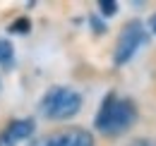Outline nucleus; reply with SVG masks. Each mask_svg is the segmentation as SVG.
Returning <instances> with one entry per match:
<instances>
[{
    "label": "nucleus",
    "instance_id": "nucleus-11",
    "mask_svg": "<svg viewBox=\"0 0 156 146\" xmlns=\"http://www.w3.org/2000/svg\"><path fill=\"white\" fill-rule=\"evenodd\" d=\"M149 31H151V34H156V12L149 17Z\"/></svg>",
    "mask_w": 156,
    "mask_h": 146
},
{
    "label": "nucleus",
    "instance_id": "nucleus-6",
    "mask_svg": "<svg viewBox=\"0 0 156 146\" xmlns=\"http://www.w3.org/2000/svg\"><path fill=\"white\" fill-rule=\"evenodd\" d=\"M15 62V48L7 38H0V65L2 67H12Z\"/></svg>",
    "mask_w": 156,
    "mask_h": 146
},
{
    "label": "nucleus",
    "instance_id": "nucleus-10",
    "mask_svg": "<svg viewBox=\"0 0 156 146\" xmlns=\"http://www.w3.org/2000/svg\"><path fill=\"white\" fill-rule=\"evenodd\" d=\"M127 146H156V141H151V139H135V141H130Z\"/></svg>",
    "mask_w": 156,
    "mask_h": 146
},
{
    "label": "nucleus",
    "instance_id": "nucleus-1",
    "mask_svg": "<svg viewBox=\"0 0 156 146\" xmlns=\"http://www.w3.org/2000/svg\"><path fill=\"white\" fill-rule=\"evenodd\" d=\"M137 103L132 98H120L115 91H111L101 101L94 127L103 137H120L137 122Z\"/></svg>",
    "mask_w": 156,
    "mask_h": 146
},
{
    "label": "nucleus",
    "instance_id": "nucleus-7",
    "mask_svg": "<svg viewBox=\"0 0 156 146\" xmlns=\"http://www.w3.org/2000/svg\"><path fill=\"white\" fill-rule=\"evenodd\" d=\"M7 31H10V34H20V36L22 34H29V31H31V22H29V17H17L7 26Z\"/></svg>",
    "mask_w": 156,
    "mask_h": 146
},
{
    "label": "nucleus",
    "instance_id": "nucleus-3",
    "mask_svg": "<svg viewBox=\"0 0 156 146\" xmlns=\"http://www.w3.org/2000/svg\"><path fill=\"white\" fill-rule=\"evenodd\" d=\"M149 41V34L144 29V24L139 19H132L122 26V31L118 34V43H115V50H113V62L118 67H122L125 62L132 60V55Z\"/></svg>",
    "mask_w": 156,
    "mask_h": 146
},
{
    "label": "nucleus",
    "instance_id": "nucleus-5",
    "mask_svg": "<svg viewBox=\"0 0 156 146\" xmlns=\"http://www.w3.org/2000/svg\"><path fill=\"white\" fill-rule=\"evenodd\" d=\"M36 132V122L31 117H22V120H12L7 127L0 132V146H17L20 141L31 139Z\"/></svg>",
    "mask_w": 156,
    "mask_h": 146
},
{
    "label": "nucleus",
    "instance_id": "nucleus-8",
    "mask_svg": "<svg viewBox=\"0 0 156 146\" xmlns=\"http://www.w3.org/2000/svg\"><path fill=\"white\" fill-rule=\"evenodd\" d=\"M98 12H101L103 17H113L118 12V2L115 0H101V2H98Z\"/></svg>",
    "mask_w": 156,
    "mask_h": 146
},
{
    "label": "nucleus",
    "instance_id": "nucleus-4",
    "mask_svg": "<svg viewBox=\"0 0 156 146\" xmlns=\"http://www.w3.org/2000/svg\"><path fill=\"white\" fill-rule=\"evenodd\" d=\"M29 146H96L94 137L82 127H65L60 132H53L48 137L31 139Z\"/></svg>",
    "mask_w": 156,
    "mask_h": 146
},
{
    "label": "nucleus",
    "instance_id": "nucleus-2",
    "mask_svg": "<svg viewBox=\"0 0 156 146\" xmlns=\"http://www.w3.org/2000/svg\"><path fill=\"white\" fill-rule=\"evenodd\" d=\"M39 110L48 120H72L82 110V93L70 86H53L43 93Z\"/></svg>",
    "mask_w": 156,
    "mask_h": 146
},
{
    "label": "nucleus",
    "instance_id": "nucleus-9",
    "mask_svg": "<svg viewBox=\"0 0 156 146\" xmlns=\"http://www.w3.org/2000/svg\"><path fill=\"white\" fill-rule=\"evenodd\" d=\"M89 22H91V26H94V31H96V34H103V31H106V24H103L101 19L91 17V19H89Z\"/></svg>",
    "mask_w": 156,
    "mask_h": 146
}]
</instances>
